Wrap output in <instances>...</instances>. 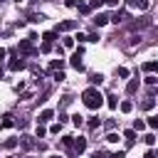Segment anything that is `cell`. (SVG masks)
<instances>
[{"instance_id": "1", "label": "cell", "mask_w": 158, "mask_h": 158, "mask_svg": "<svg viewBox=\"0 0 158 158\" xmlns=\"http://www.w3.org/2000/svg\"><path fill=\"white\" fill-rule=\"evenodd\" d=\"M81 101H84V106H86V109L96 111V109H99V106L104 104V96L99 94V89L89 86V89H84V94H81Z\"/></svg>"}, {"instance_id": "2", "label": "cell", "mask_w": 158, "mask_h": 158, "mask_svg": "<svg viewBox=\"0 0 158 158\" xmlns=\"http://www.w3.org/2000/svg\"><path fill=\"white\" fill-rule=\"evenodd\" d=\"M77 25H79L77 20H64V22H62V25L57 27V32H69V30H74Z\"/></svg>"}, {"instance_id": "3", "label": "cell", "mask_w": 158, "mask_h": 158, "mask_svg": "<svg viewBox=\"0 0 158 158\" xmlns=\"http://www.w3.org/2000/svg\"><path fill=\"white\" fill-rule=\"evenodd\" d=\"M20 52H22V54H35L32 40H22V42H20Z\"/></svg>"}, {"instance_id": "4", "label": "cell", "mask_w": 158, "mask_h": 158, "mask_svg": "<svg viewBox=\"0 0 158 158\" xmlns=\"http://www.w3.org/2000/svg\"><path fill=\"white\" fill-rule=\"evenodd\" d=\"M72 148H74L77 153H84V151H86V138H81V136H79V138H74Z\"/></svg>"}, {"instance_id": "5", "label": "cell", "mask_w": 158, "mask_h": 158, "mask_svg": "<svg viewBox=\"0 0 158 158\" xmlns=\"http://www.w3.org/2000/svg\"><path fill=\"white\" fill-rule=\"evenodd\" d=\"M54 118V111L52 109H44V111H40V123H49Z\"/></svg>"}, {"instance_id": "6", "label": "cell", "mask_w": 158, "mask_h": 158, "mask_svg": "<svg viewBox=\"0 0 158 158\" xmlns=\"http://www.w3.org/2000/svg\"><path fill=\"white\" fill-rule=\"evenodd\" d=\"M106 22H109V15H106V12H99V15H94V25H96V27H104Z\"/></svg>"}, {"instance_id": "7", "label": "cell", "mask_w": 158, "mask_h": 158, "mask_svg": "<svg viewBox=\"0 0 158 158\" xmlns=\"http://www.w3.org/2000/svg\"><path fill=\"white\" fill-rule=\"evenodd\" d=\"M123 17H126V10H116V12L109 17V22H116V25H118V22H123Z\"/></svg>"}, {"instance_id": "8", "label": "cell", "mask_w": 158, "mask_h": 158, "mask_svg": "<svg viewBox=\"0 0 158 158\" xmlns=\"http://www.w3.org/2000/svg\"><path fill=\"white\" fill-rule=\"evenodd\" d=\"M79 57H81V54H77V52H74V57L69 59V64H72L77 72H81V69H84V64H81V59H79Z\"/></svg>"}, {"instance_id": "9", "label": "cell", "mask_w": 158, "mask_h": 158, "mask_svg": "<svg viewBox=\"0 0 158 158\" xmlns=\"http://www.w3.org/2000/svg\"><path fill=\"white\" fill-rule=\"evenodd\" d=\"M22 67H25V59H20V57H17V59H12V62L7 64V69H10V72H17V69H22Z\"/></svg>"}, {"instance_id": "10", "label": "cell", "mask_w": 158, "mask_h": 158, "mask_svg": "<svg viewBox=\"0 0 158 158\" xmlns=\"http://www.w3.org/2000/svg\"><path fill=\"white\" fill-rule=\"evenodd\" d=\"M128 7H136V10H146V7H148V0H128Z\"/></svg>"}, {"instance_id": "11", "label": "cell", "mask_w": 158, "mask_h": 158, "mask_svg": "<svg viewBox=\"0 0 158 158\" xmlns=\"http://www.w3.org/2000/svg\"><path fill=\"white\" fill-rule=\"evenodd\" d=\"M0 123H2V128H10V126H15V116H12V114H5Z\"/></svg>"}, {"instance_id": "12", "label": "cell", "mask_w": 158, "mask_h": 158, "mask_svg": "<svg viewBox=\"0 0 158 158\" xmlns=\"http://www.w3.org/2000/svg\"><path fill=\"white\" fill-rule=\"evenodd\" d=\"M123 138H126V146H133V141H136V131H133V128L123 131Z\"/></svg>"}, {"instance_id": "13", "label": "cell", "mask_w": 158, "mask_h": 158, "mask_svg": "<svg viewBox=\"0 0 158 158\" xmlns=\"http://www.w3.org/2000/svg\"><path fill=\"white\" fill-rule=\"evenodd\" d=\"M57 69H64V59L59 57V59H52V64H49V72H57Z\"/></svg>"}, {"instance_id": "14", "label": "cell", "mask_w": 158, "mask_h": 158, "mask_svg": "<svg viewBox=\"0 0 158 158\" xmlns=\"http://www.w3.org/2000/svg\"><path fill=\"white\" fill-rule=\"evenodd\" d=\"M136 89H138V79H131L126 84V94H136Z\"/></svg>"}, {"instance_id": "15", "label": "cell", "mask_w": 158, "mask_h": 158, "mask_svg": "<svg viewBox=\"0 0 158 158\" xmlns=\"http://www.w3.org/2000/svg\"><path fill=\"white\" fill-rule=\"evenodd\" d=\"M20 143H22V148H25V151H30V148L35 146V141H32L30 136H22V138H20Z\"/></svg>"}, {"instance_id": "16", "label": "cell", "mask_w": 158, "mask_h": 158, "mask_svg": "<svg viewBox=\"0 0 158 158\" xmlns=\"http://www.w3.org/2000/svg\"><path fill=\"white\" fill-rule=\"evenodd\" d=\"M143 72H151V74L158 72V62H146V64H143Z\"/></svg>"}, {"instance_id": "17", "label": "cell", "mask_w": 158, "mask_h": 158, "mask_svg": "<svg viewBox=\"0 0 158 158\" xmlns=\"http://www.w3.org/2000/svg\"><path fill=\"white\" fill-rule=\"evenodd\" d=\"M146 126H148V123H146V121H141V118H136V121H133V131H136V133H138V131H143Z\"/></svg>"}, {"instance_id": "18", "label": "cell", "mask_w": 158, "mask_h": 158, "mask_svg": "<svg viewBox=\"0 0 158 158\" xmlns=\"http://www.w3.org/2000/svg\"><path fill=\"white\" fill-rule=\"evenodd\" d=\"M106 106H109V109H116V106H118V101H116V96H114V94H111V96H106Z\"/></svg>"}, {"instance_id": "19", "label": "cell", "mask_w": 158, "mask_h": 158, "mask_svg": "<svg viewBox=\"0 0 158 158\" xmlns=\"http://www.w3.org/2000/svg\"><path fill=\"white\" fill-rule=\"evenodd\" d=\"M89 81H91V84H101V81H104V74H91Z\"/></svg>"}, {"instance_id": "20", "label": "cell", "mask_w": 158, "mask_h": 158, "mask_svg": "<svg viewBox=\"0 0 158 158\" xmlns=\"http://www.w3.org/2000/svg\"><path fill=\"white\" fill-rule=\"evenodd\" d=\"M121 111H123V114L133 111V104H131V101H121Z\"/></svg>"}, {"instance_id": "21", "label": "cell", "mask_w": 158, "mask_h": 158, "mask_svg": "<svg viewBox=\"0 0 158 158\" xmlns=\"http://www.w3.org/2000/svg\"><path fill=\"white\" fill-rule=\"evenodd\" d=\"M146 123H148V126H151L153 131H158V116H151V118H148Z\"/></svg>"}, {"instance_id": "22", "label": "cell", "mask_w": 158, "mask_h": 158, "mask_svg": "<svg viewBox=\"0 0 158 158\" xmlns=\"http://www.w3.org/2000/svg\"><path fill=\"white\" fill-rule=\"evenodd\" d=\"M52 77H54V79H57V81H64V79H67V77H64V72H62V69H57V72H52Z\"/></svg>"}, {"instance_id": "23", "label": "cell", "mask_w": 158, "mask_h": 158, "mask_svg": "<svg viewBox=\"0 0 158 158\" xmlns=\"http://www.w3.org/2000/svg\"><path fill=\"white\" fill-rule=\"evenodd\" d=\"M44 136H47V128L42 123H37V138H44Z\"/></svg>"}, {"instance_id": "24", "label": "cell", "mask_w": 158, "mask_h": 158, "mask_svg": "<svg viewBox=\"0 0 158 158\" xmlns=\"http://www.w3.org/2000/svg\"><path fill=\"white\" fill-rule=\"evenodd\" d=\"M143 141H146V146H153V143H156V136H153V133H146Z\"/></svg>"}, {"instance_id": "25", "label": "cell", "mask_w": 158, "mask_h": 158, "mask_svg": "<svg viewBox=\"0 0 158 158\" xmlns=\"http://www.w3.org/2000/svg\"><path fill=\"white\" fill-rule=\"evenodd\" d=\"M72 143H74V136H64V138H62V146L72 148Z\"/></svg>"}, {"instance_id": "26", "label": "cell", "mask_w": 158, "mask_h": 158, "mask_svg": "<svg viewBox=\"0 0 158 158\" xmlns=\"http://www.w3.org/2000/svg\"><path fill=\"white\" fill-rule=\"evenodd\" d=\"M77 7H79V12H81V15H86V12H89V10H91V7H89V5H86V2H79V5H77Z\"/></svg>"}, {"instance_id": "27", "label": "cell", "mask_w": 158, "mask_h": 158, "mask_svg": "<svg viewBox=\"0 0 158 158\" xmlns=\"http://www.w3.org/2000/svg\"><path fill=\"white\" fill-rule=\"evenodd\" d=\"M40 52H44V54H47V52H52V42H42V47H40Z\"/></svg>"}, {"instance_id": "28", "label": "cell", "mask_w": 158, "mask_h": 158, "mask_svg": "<svg viewBox=\"0 0 158 158\" xmlns=\"http://www.w3.org/2000/svg\"><path fill=\"white\" fill-rule=\"evenodd\" d=\"M116 74H118L121 79H126V77H128V69H126V67H118V69H116Z\"/></svg>"}, {"instance_id": "29", "label": "cell", "mask_w": 158, "mask_h": 158, "mask_svg": "<svg viewBox=\"0 0 158 158\" xmlns=\"http://www.w3.org/2000/svg\"><path fill=\"white\" fill-rule=\"evenodd\" d=\"M153 104H156V101H153V99H146V101H143V104H141V106H143V109H146V111H151V109H153Z\"/></svg>"}, {"instance_id": "30", "label": "cell", "mask_w": 158, "mask_h": 158, "mask_svg": "<svg viewBox=\"0 0 158 158\" xmlns=\"http://www.w3.org/2000/svg\"><path fill=\"white\" fill-rule=\"evenodd\" d=\"M99 126H101V121H99L96 116H94V118H89V128H99Z\"/></svg>"}, {"instance_id": "31", "label": "cell", "mask_w": 158, "mask_h": 158, "mask_svg": "<svg viewBox=\"0 0 158 158\" xmlns=\"http://www.w3.org/2000/svg\"><path fill=\"white\" fill-rule=\"evenodd\" d=\"M106 141H109V143H118V133H114V131H111V133L106 136Z\"/></svg>"}, {"instance_id": "32", "label": "cell", "mask_w": 158, "mask_h": 158, "mask_svg": "<svg viewBox=\"0 0 158 158\" xmlns=\"http://www.w3.org/2000/svg\"><path fill=\"white\" fill-rule=\"evenodd\" d=\"M2 146H5V148H15V146H17V138H7Z\"/></svg>"}, {"instance_id": "33", "label": "cell", "mask_w": 158, "mask_h": 158, "mask_svg": "<svg viewBox=\"0 0 158 158\" xmlns=\"http://www.w3.org/2000/svg\"><path fill=\"white\" fill-rule=\"evenodd\" d=\"M64 47L72 49V47H74V37H64Z\"/></svg>"}, {"instance_id": "34", "label": "cell", "mask_w": 158, "mask_h": 158, "mask_svg": "<svg viewBox=\"0 0 158 158\" xmlns=\"http://www.w3.org/2000/svg\"><path fill=\"white\" fill-rule=\"evenodd\" d=\"M59 131H62V123H52L49 126V133H59Z\"/></svg>"}, {"instance_id": "35", "label": "cell", "mask_w": 158, "mask_h": 158, "mask_svg": "<svg viewBox=\"0 0 158 158\" xmlns=\"http://www.w3.org/2000/svg\"><path fill=\"white\" fill-rule=\"evenodd\" d=\"M57 37V32H44V42H52Z\"/></svg>"}, {"instance_id": "36", "label": "cell", "mask_w": 158, "mask_h": 158, "mask_svg": "<svg viewBox=\"0 0 158 158\" xmlns=\"http://www.w3.org/2000/svg\"><path fill=\"white\" fill-rule=\"evenodd\" d=\"M72 121H74V126H81V123H84V121H81V116H79V114H74V116H72Z\"/></svg>"}, {"instance_id": "37", "label": "cell", "mask_w": 158, "mask_h": 158, "mask_svg": "<svg viewBox=\"0 0 158 158\" xmlns=\"http://www.w3.org/2000/svg\"><path fill=\"white\" fill-rule=\"evenodd\" d=\"M86 42H99V35H96V32H91V35L86 37Z\"/></svg>"}, {"instance_id": "38", "label": "cell", "mask_w": 158, "mask_h": 158, "mask_svg": "<svg viewBox=\"0 0 158 158\" xmlns=\"http://www.w3.org/2000/svg\"><path fill=\"white\" fill-rule=\"evenodd\" d=\"M101 5H104V0H91L89 2V7H101Z\"/></svg>"}, {"instance_id": "39", "label": "cell", "mask_w": 158, "mask_h": 158, "mask_svg": "<svg viewBox=\"0 0 158 158\" xmlns=\"http://www.w3.org/2000/svg\"><path fill=\"white\" fill-rule=\"evenodd\" d=\"M156 81H158V77H153V74H151V77H146V84H156Z\"/></svg>"}, {"instance_id": "40", "label": "cell", "mask_w": 158, "mask_h": 158, "mask_svg": "<svg viewBox=\"0 0 158 158\" xmlns=\"http://www.w3.org/2000/svg\"><path fill=\"white\" fill-rule=\"evenodd\" d=\"M64 5L67 7H77V0H64Z\"/></svg>"}, {"instance_id": "41", "label": "cell", "mask_w": 158, "mask_h": 158, "mask_svg": "<svg viewBox=\"0 0 158 158\" xmlns=\"http://www.w3.org/2000/svg\"><path fill=\"white\" fill-rule=\"evenodd\" d=\"M104 2H106V5H111V7H116V5L121 2V0H104Z\"/></svg>"}, {"instance_id": "42", "label": "cell", "mask_w": 158, "mask_h": 158, "mask_svg": "<svg viewBox=\"0 0 158 158\" xmlns=\"http://www.w3.org/2000/svg\"><path fill=\"white\" fill-rule=\"evenodd\" d=\"M91 158H109V156H106V153H101V151H96V153H94Z\"/></svg>"}, {"instance_id": "43", "label": "cell", "mask_w": 158, "mask_h": 158, "mask_svg": "<svg viewBox=\"0 0 158 158\" xmlns=\"http://www.w3.org/2000/svg\"><path fill=\"white\" fill-rule=\"evenodd\" d=\"M143 158H156V153H153V151H146V156H143Z\"/></svg>"}, {"instance_id": "44", "label": "cell", "mask_w": 158, "mask_h": 158, "mask_svg": "<svg viewBox=\"0 0 158 158\" xmlns=\"http://www.w3.org/2000/svg\"><path fill=\"white\" fill-rule=\"evenodd\" d=\"M5 57H7V52H5V49H2V47H0V62H2V59H5Z\"/></svg>"}, {"instance_id": "45", "label": "cell", "mask_w": 158, "mask_h": 158, "mask_svg": "<svg viewBox=\"0 0 158 158\" xmlns=\"http://www.w3.org/2000/svg\"><path fill=\"white\" fill-rule=\"evenodd\" d=\"M49 158H62V156H49Z\"/></svg>"}, {"instance_id": "46", "label": "cell", "mask_w": 158, "mask_h": 158, "mask_svg": "<svg viewBox=\"0 0 158 158\" xmlns=\"http://www.w3.org/2000/svg\"><path fill=\"white\" fill-rule=\"evenodd\" d=\"M15 2H25V0H15Z\"/></svg>"}, {"instance_id": "47", "label": "cell", "mask_w": 158, "mask_h": 158, "mask_svg": "<svg viewBox=\"0 0 158 158\" xmlns=\"http://www.w3.org/2000/svg\"><path fill=\"white\" fill-rule=\"evenodd\" d=\"M7 158H15V156H7Z\"/></svg>"}, {"instance_id": "48", "label": "cell", "mask_w": 158, "mask_h": 158, "mask_svg": "<svg viewBox=\"0 0 158 158\" xmlns=\"http://www.w3.org/2000/svg\"><path fill=\"white\" fill-rule=\"evenodd\" d=\"M156 158H158V151H156Z\"/></svg>"}, {"instance_id": "49", "label": "cell", "mask_w": 158, "mask_h": 158, "mask_svg": "<svg viewBox=\"0 0 158 158\" xmlns=\"http://www.w3.org/2000/svg\"><path fill=\"white\" fill-rule=\"evenodd\" d=\"M27 158H32V156H27Z\"/></svg>"}]
</instances>
